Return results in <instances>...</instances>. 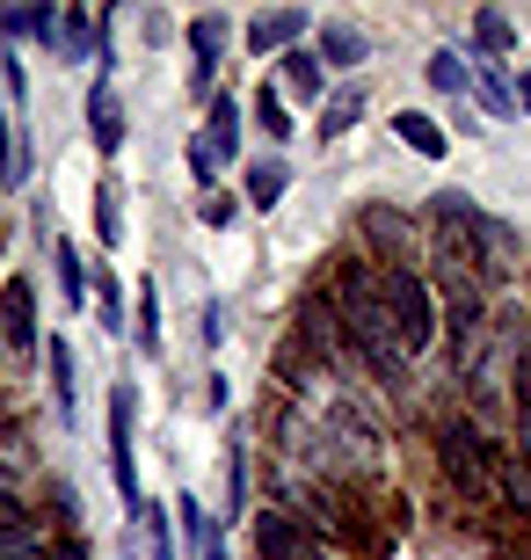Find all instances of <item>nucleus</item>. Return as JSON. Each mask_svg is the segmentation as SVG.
I'll return each instance as SVG.
<instances>
[{"label": "nucleus", "instance_id": "17", "mask_svg": "<svg viewBox=\"0 0 531 560\" xmlns=\"http://www.w3.org/2000/svg\"><path fill=\"white\" fill-rule=\"evenodd\" d=\"M357 117H365V88H343V95L327 103V117H321V139L335 145V139H343L349 125H357Z\"/></svg>", "mask_w": 531, "mask_h": 560}, {"label": "nucleus", "instance_id": "30", "mask_svg": "<svg viewBox=\"0 0 531 560\" xmlns=\"http://www.w3.org/2000/svg\"><path fill=\"white\" fill-rule=\"evenodd\" d=\"M197 219H205V226H226V219H233V197H226V189H205V205H197Z\"/></svg>", "mask_w": 531, "mask_h": 560}, {"label": "nucleus", "instance_id": "18", "mask_svg": "<svg viewBox=\"0 0 531 560\" xmlns=\"http://www.w3.org/2000/svg\"><path fill=\"white\" fill-rule=\"evenodd\" d=\"M51 262H59V299H66V306H81V299H88V277H81V255L66 248V241H51Z\"/></svg>", "mask_w": 531, "mask_h": 560}, {"label": "nucleus", "instance_id": "15", "mask_svg": "<svg viewBox=\"0 0 531 560\" xmlns=\"http://www.w3.org/2000/svg\"><path fill=\"white\" fill-rule=\"evenodd\" d=\"M205 139L219 145V161H233V153H241V109L226 103V95L211 103V125H205Z\"/></svg>", "mask_w": 531, "mask_h": 560}, {"label": "nucleus", "instance_id": "25", "mask_svg": "<svg viewBox=\"0 0 531 560\" xmlns=\"http://www.w3.org/2000/svg\"><path fill=\"white\" fill-rule=\"evenodd\" d=\"M429 81L445 88V95H466L473 73H466V59H459V51H437V59H429Z\"/></svg>", "mask_w": 531, "mask_h": 560}, {"label": "nucleus", "instance_id": "5", "mask_svg": "<svg viewBox=\"0 0 531 560\" xmlns=\"http://www.w3.org/2000/svg\"><path fill=\"white\" fill-rule=\"evenodd\" d=\"M109 474H117V495L139 510V466H131V386L109 394Z\"/></svg>", "mask_w": 531, "mask_h": 560}, {"label": "nucleus", "instance_id": "33", "mask_svg": "<svg viewBox=\"0 0 531 560\" xmlns=\"http://www.w3.org/2000/svg\"><path fill=\"white\" fill-rule=\"evenodd\" d=\"M481 103H488V117H510V88H503V81H481Z\"/></svg>", "mask_w": 531, "mask_h": 560}, {"label": "nucleus", "instance_id": "24", "mask_svg": "<svg viewBox=\"0 0 531 560\" xmlns=\"http://www.w3.org/2000/svg\"><path fill=\"white\" fill-rule=\"evenodd\" d=\"M139 350L161 357V291H153V284L139 291Z\"/></svg>", "mask_w": 531, "mask_h": 560}, {"label": "nucleus", "instance_id": "28", "mask_svg": "<svg viewBox=\"0 0 531 560\" xmlns=\"http://www.w3.org/2000/svg\"><path fill=\"white\" fill-rule=\"evenodd\" d=\"M189 167H197V183H219V145H211V139H189Z\"/></svg>", "mask_w": 531, "mask_h": 560}, {"label": "nucleus", "instance_id": "1", "mask_svg": "<svg viewBox=\"0 0 531 560\" xmlns=\"http://www.w3.org/2000/svg\"><path fill=\"white\" fill-rule=\"evenodd\" d=\"M335 306H343V328H349V342L365 350L371 372H379V378L401 372V335H393V313H386V291H379V277L343 270V284H335Z\"/></svg>", "mask_w": 531, "mask_h": 560}, {"label": "nucleus", "instance_id": "11", "mask_svg": "<svg viewBox=\"0 0 531 560\" xmlns=\"http://www.w3.org/2000/svg\"><path fill=\"white\" fill-rule=\"evenodd\" d=\"M365 51H371V44H365V30H357V22H335V15L321 22V59H335V66H357Z\"/></svg>", "mask_w": 531, "mask_h": 560}, {"label": "nucleus", "instance_id": "26", "mask_svg": "<svg viewBox=\"0 0 531 560\" xmlns=\"http://www.w3.org/2000/svg\"><path fill=\"white\" fill-rule=\"evenodd\" d=\"M503 488H510V502L531 517V458H510V466H503Z\"/></svg>", "mask_w": 531, "mask_h": 560}, {"label": "nucleus", "instance_id": "10", "mask_svg": "<svg viewBox=\"0 0 531 560\" xmlns=\"http://www.w3.org/2000/svg\"><path fill=\"white\" fill-rule=\"evenodd\" d=\"M473 44H481L488 59H510L517 51V22L503 15V8H481V15H473Z\"/></svg>", "mask_w": 531, "mask_h": 560}, {"label": "nucleus", "instance_id": "8", "mask_svg": "<svg viewBox=\"0 0 531 560\" xmlns=\"http://www.w3.org/2000/svg\"><path fill=\"white\" fill-rule=\"evenodd\" d=\"M88 139L103 145V153L124 145V109H117V95H109V73L95 81V95H88Z\"/></svg>", "mask_w": 531, "mask_h": 560}, {"label": "nucleus", "instance_id": "7", "mask_svg": "<svg viewBox=\"0 0 531 560\" xmlns=\"http://www.w3.org/2000/svg\"><path fill=\"white\" fill-rule=\"evenodd\" d=\"M307 30H313L307 8H269V15L247 22V51H263V59H269V51H299V37H307Z\"/></svg>", "mask_w": 531, "mask_h": 560}, {"label": "nucleus", "instance_id": "13", "mask_svg": "<svg viewBox=\"0 0 531 560\" xmlns=\"http://www.w3.org/2000/svg\"><path fill=\"white\" fill-rule=\"evenodd\" d=\"M285 183H291V167L285 161H277V153H269V161H255V167H247V205H277V197H285Z\"/></svg>", "mask_w": 531, "mask_h": 560}, {"label": "nucleus", "instance_id": "31", "mask_svg": "<svg viewBox=\"0 0 531 560\" xmlns=\"http://www.w3.org/2000/svg\"><path fill=\"white\" fill-rule=\"evenodd\" d=\"M146 539H153V553H161V560H175V539H168V517H161V510H146Z\"/></svg>", "mask_w": 531, "mask_h": 560}, {"label": "nucleus", "instance_id": "20", "mask_svg": "<svg viewBox=\"0 0 531 560\" xmlns=\"http://www.w3.org/2000/svg\"><path fill=\"white\" fill-rule=\"evenodd\" d=\"M285 81L291 95H321V51H285Z\"/></svg>", "mask_w": 531, "mask_h": 560}, {"label": "nucleus", "instance_id": "32", "mask_svg": "<svg viewBox=\"0 0 531 560\" xmlns=\"http://www.w3.org/2000/svg\"><path fill=\"white\" fill-rule=\"evenodd\" d=\"M95 291H103V328H117V320H124V291H117V277H103Z\"/></svg>", "mask_w": 531, "mask_h": 560}, {"label": "nucleus", "instance_id": "37", "mask_svg": "<svg viewBox=\"0 0 531 560\" xmlns=\"http://www.w3.org/2000/svg\"><path fill=\"white\" fill-rule=\"evenodd\" d=\"M517 103H524V109H531V73H524V81H517Z\"/></svg>", "mask_w": 531, "mask_h": 560}, {"label": "nucleus", "instance_id": "27", "mask_svg": "<svg viewBox=\"0 0 531 560\" xmlns=\"http://www.w3.org/2000/svg\"><path fill=\"white\" fill-rule=\"evenodd\" d=\"M59 44H66V59H88V44H95V37H88V15H66L59 22Z\"/></svg>", "mask_w": 531, "mask_h": 560}, {"label": "nucleus", "instance_id": "36", "mask_svg": "<svg viewBox=\"0 0 531 560\" xmlns=\"http://www.w3.org/2000/svg\"><path fill=\"white\" fill-rule=\"evenodd\" d=\"M0 167H15V145H8V117H0Z\"/></svg>", "mask_w": 531, "mask_h": 560}, {"label": "nucleus", "instance_id": "34", "mask_svg": "<svg viewBox=\"0 0 531 560\" xmlns=\"http://www.w3.org/2000/svg\"><path fill=\"white\" fill-rule=\"evenodd\" d=\"M44 560H95V553H88L81 539H51V546H44Z\"/></svg>", "mask_w": 531, "mask_h": 560}, {"label": "nucleus", "instance_id": "2", "mask_svg": "<svg viewBox=\"0 0 531 560\" xmlns=\"http://www.w3.org/2000/svg\"><path fill=\"white\" fill-rule=\"evenodd\" d=\"M379 291H386V313H393V335H401V357H423L429 342H437V306H429V284L415 270H401L393 262L386 277H379Z\"/></svg>", "mask_w": 531, "mask_h": 560}, {"label": "nucleus", "instance_id": "19", "mask_svg": "<svg viewBox=\"0 0 531 560\" xmlns=\"http://www.w3.org/2000/svg\"><path fill=\"white\" fill-rule=\"evenodd\" d=\"M365 226H371V248H386V255L408 248V226H401V211H379V205H371V211H365Z\"/></svg>", "mask_w": 531, "mask_h": 560}, {"label": "nucleus", "instance_id": "35", "mask_svg": "<svg viewBox=\"0 0 531 560\" xmlns=\"http://www.w3.org/2000/svg\"><path fill=\"white\" fill-rule=\"evenodd\" d=\"M0 510H22V480L8 474V466H0Z\"/></svg>", "mask_w": 531, "mask_h": 560}, {"label": "nucleus", "instance_id": "6", "mask_svg": "<svg viewBox=\"0 0 531 560\" xmlns=\"http://www.w3.org/2000/svg\"><path fill=\"white\" fill-rule=\"evenodd\" d=\"M437 452H445V474L459 480V488H481L488 480L495 458L481 452V436H473V422H445V436H437Z\"/></svg>", "mask_w": 531, "mask_h": 560}, {"label": "nucleus", "instance_id": "21", "mask_svg": "<svg viewBox=\"0 0 531 560\" xmlns=\"http://www.w3.org/2000/svg\"><path fill=\"white\" fill-rule=\"evenodd\" d=\"M255 125H263V131H269L277 145L291 139V117H285V95H277V81H269L263 95H255Z\"/></svg>", "mask_w": 531, "mask_h": 560}, {"label": "nucleus", "instance_id": "16", "mask_svg": "<svg viewBox=\"0 0 531 560\" xmlns=\"http://www.w3.org/2000/svg\"><path fill=\"white\" fill-rule=\"evenodd\" d=\"M51 357V400H59V422H73V350L66 342H44Z\"/></svg>", "mask_w": 531, "mask_h": 560}, {"label": "nucleus", "instance_id": "23", "mask_svg": "<svg viewBox=\"0 0 531 560\" xmlns=\"http://www.w3.org/2000/svg\"><path fill=\"white\" fill-rule=\"evenodd\" d=\"M95 233H103V241H124V197H117V183L95 189Z\"/></svg>", "mask_w": 531, "mask_h": 560}, {"label": "nucleus", "instance_id": "14", "mask_svg": "<svg viewBox=\"0 0 531 560\" xmlns=\"http://www.w3.org/2000/svg\"><path fill=\"white\" fill-rule=\"evenodd\" d=\"M30 553H44V539L30 532V517H22V510H0V560H30Z\"/></svg>", "mask_w": 531, "mask_h": 560}, {"label": "nucleus", "instance_id": "3", "mask_svg": "<svg viewBox=\"0 0 531 560\" xmlns=\"http://www.w3.org/2000/svg\"><path fill=\"white\" fill-rule=\"evenodd\" d=\"M0 342L15 357L37 350V284H30V277H8V284H0Z\"/></svg>", "mask_w": 531, "mask_h": 560}, {"label": "nucleus", "instance_id": "29", "mask_svg": "<svg viewBox=\"0 0 531 560\" xmlns=\"http://www.w3.org/2000/svg\"><path fill=\"white\" fill-rule=\"evenodd\" d=\"M22 30H30V37H44V44H51V37H59V15H51V8H22Z\"/></svg>", "mask_w": 531, "mask_h": 560}, {"label": "nucleus", "instance_id": "9", "mask_svg": "<svg viewBox=\"0 0 531 560\" xmlns=\"http://www.w3.org/2000/svg\"><path fill=\"white\" fill-rule=\"evenodd\" d=\"M189 51H197V88H205L211 66H219V51H226V15H197L189 22Z\"/></svg>", "mask_w": 531, "mask_h": 560}, {"label": "nucleus", "instance_id": "4", "mask_svg": "<svg viewBox=\"0 0 531 560\" xmlns=\"http://www.w3.org/2000/svg\"><path fill=\"white\" fill-rule=\"evenodd\" d=\"M255 546H263V560H327V546L299 517H285V510H263L255 517Z\"/></svg>", "mask_w": 531, "mask_h": 560}, {"label": "nucleus", "instance_id": "12", "mask_svg": "<svg viewBox=\"0 0 531 560\" xmlns=\"http://www.w3.org/2000/svg\"><path fill=\"white\" fill-rule=\"evenodd\" d=\"M393 131H401V145H408V153H423V161H437V153H445V131L429 125L423 109H393Z\"/></svg>", "mask_w": 531, "mask_h": 560}, {"label": "nucleus", "instance_id": "22", "mask_svg": "<svg viewBox=\"0 0 531 560\" xmlns=\"http://www.w3.org/2000/svg\"><path fill=\"white\" fill-rule=\"evenodd\" d=\"M307 342H313L321 357H335V350H343V320H327V306H321V299L307 306Z\"/></svg>", "mask_w": 531, "mask_h": 560}]
</instances>
